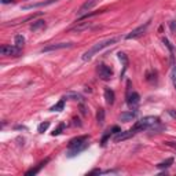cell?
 Returning <instances> with one entry per match:
<instances>
[{"mask_svg": "<svg viewBox=\"0 0 176 176\" xmlns=\"http://www.w3.org/2000/svg\"><path fill=\"white\" fill-rule=\"evenodd\" d=\"M48 127H50V123H48V121H44V123H41L40 125H39L37 131H39L40 133H44V132H46V131L48 129Z\"/></svg>", "mask_w": 176, "mask_h": 176, "instance_id": "obj_22", "label": "cell"}, {"mask_svg": "<svg viewBox=\"0 0 176 176\" xmlns=\"http://www.w3.org/2000/svg\"><path fill=\"white\" fill-rule=\"evenodd\" d=\"M19 48H17L15 46H2L0 48V53L2 55H7V57H11V55H18L19 54Z\"/></svg>", "mask_w": 176, "mask_h": 176, "instance_id": "obj_10", "label": "cell"}, {"mask_svg": "<svg viewBox=\"0 0 176 176\" xmlns=\"http://www.w3.org/2000/svg\"><path fill=\"white\" fill-rule=\"evenodd\" d=\"M118 41V37H112V39H106V40H102V41H99V43H96L94 44L91 48H89L88 51H85L84 54H83V57H81V59L84 61V62H87L89 61L92 57H94L95 54H98L99 51H102L103 48H106V47H109V46H112V44H114Z\"/></svg>", "mask_w": 176, "mask_h": 176, "instance_id": "obj_2", "label": "cell"}, {"mask_svg": "<svg viewBox=\"0 0 176 176\" xmlns=\"http://www.w3.org/2000/svg\"><path fill=\"white\" fill-rule=\"evenodd\" d=\"M163 41H164V44H165V46H167L168 48H169V53H171V58H172V59H173V47L171 46L169 40H168V39H163Z\"/></svg>", "mask_w": 176, "mask_h": 176, "instance_id": "obj_23", "label": "cell"}, {"mask_svg": "<svg viewBox=\"0 0 176 176\" xmlns=\"http://www.w3.org/2000/svg\"><path fill=\"white\" fill-rule=\"evenodd\" d=\"M110 131H112V133H120V132H121V129H120V127H113V128L112 129H110Z\"/></svg>", "mask_w": 176, "mask_h": 176, "instance_id": "obj_27", "label": "cell"}, {"mask_svg": "<svg viewBox=\"0 0 176 176\" xmlns=\"http://www.w3.org/2000/svg\"><path fill=\"white\" fill-rule=\"evenodd\" d=\"M96 121L99 125H103V123H105V110L103 109H99L96 113Z\"/></svg>", "mask_w": 176, "mask_h": 176, "instance_id": "obj_20", "label": "cell"}, {"mask_svg": "<svg viewBox=\"0 0 176 176\" xmlns=\"http://www.w3.org/2000/svg\"><path fill=\"white\" fill-rule=\"evenodd\" d=\"M43 28H46V21L39 19V21H36V22H33L32 25H30V30H32V32H37L39 29H43Z\"/></svg>", "mask_w": 176, "mask_h": 176, "instance_id": "obj_14", "label": "cell"}, {"mask_svg": "<svg viewBox=\"0 0 176 176\" xmlns=\"http://www.w3.org/2000/svg\"><path fill=\"white\" fill-rule=\"evenodd\" d=\"M114 99H116V95H114V91L112 88L106 87L105 88V101L108 105H113L114 103Z\"/></svg>", "mask_w": 176, "mask_h": 176, "instance_id": "obj_12", "label": "cell"}, {"mask_svg": "<svg viewBox=\"0 0 176 176\" xmlns=\"http://www.w3.org/2000/svg\"><path fill=\"white\" fill-rule=\"evenodd\" d=\"M173 164V158H167L165 161H163V163H160V164H157V168L158 169H165V168H169L171 165Z\"/></svg>", "mask_w": 176, "mask_h": 176, "instance_id": "obj_17", "label": "cell"}, {"mask_svg": "<svg viewBox=\"0 0 176 176\" xmlns=\"http://www.w3.org/2000/svg\"><path fill=\"white\" fill-rule=\"evenodd\" d=\"M139 131H140V129L138 128L136 125H133L132 128H131V129H128V131H125V132H123V131H121V132H120V133H117V136L114 138V142H117V143H118V142H121V140L129 139L131 136L136 135V133L139 132Z\"/></svg>", "mask_w": 176, "mask_h": 176, "instance_id": "obj_4", "label": "cell"}, {"mask_svg": "<svg viewBox=\"0 0 176 176\" xmlns=\"http://www.w3.org/2000/svg\"><path fill=\"white\" fill-rule=\"evenodd\" d=\"M136 114H138V112L136 110H129V112H124L120 114V120H121L123 123H129V121H132V120H135L136 118Z\"/></svg>", "mask_w": 176, "mask_h": 176, "instance_id": "obj_11", "label": "cell"}, {"mask_svg": "<svg viewBox=\"0 0 176 176\" xmlns=\"http://www.w3.org/2000/svg\"><path fill=\"white\" fill-rule=\"evenodd\" d=\"M14 44H15V47H17V48L22 50L23 44H25V37H23L22 34H17L15 39H14Z\"/></svg>", "mask_w": 176, "mask_h": 176, "instance_id": "obj_16", "label": "cell"}, {"mask_svg": "<svg viewBox=\"0 0 176 176\" xmlns=\"http://www.w3.org/2000/svg\"><path fill=\"white\" fill-rule=\"evenodd\" d=\"M98 76L102 78V80H110L112 76H113V70L109 66H106V65L102 63L98 66Z\"/></svg>", "mask_w": 176, "mask_h": 176, "instance_id": "obj_9", "label": "cell"}, {"mask_svg": "<svg viewBox=\"0 0 176 176\" xmlns=\"http://www.w3.org/2000/svg\"><path fill=\"white\" fill-rule=\"evenodd\" d=\"M88 136L84 135V136H78V138H74L69 142V146H68V156L69 157H74L77 156L78 153L84 151L85 149L88 147Z\"/></svg>", "mask_w": 176, "mask_h": 176, "instance_id": "obj_1", "label": "cell"}, {"mask_svg": "<svg viewBox=\"0 0 176 176\" xmlns=\"http://www.w3.org/2000/svg\"><path fill=\"white\" fill-rule=\"evenodd\" d=\"M72 46H73V43H57V44H50V46L41 48L40 53H50V51L63 50V48H70Z\"/></svg>", "mask_w": 176, "mask_h": 176, "instance_id": "obj_8", "label": "cell"}, {"mask_svg": "<svg viewBox=\"0 0 176 176\" xmlns=\"http://www.w3.org/2000/svg\"><path fill=\"white\" fill-rule=\"evenodd\" d=\"M171 78H172V84H173V87L176 89V65L172 69V73H171Z\"/></svg>", "mask_w": 176, "mask_h": 176, "instance_id": "obj_24", "label": "cell"}, {"mask_svg": "<svg viewBox=\"0 0 176 176\" xmlns=\"http://www.w3.org/2000/svg\"><path fill=\"white\" fill-rule=\"evenodd\" d=\"M65 99H73V101H83V96L80 94H77V92H68L66 95H65Z\"/></svg>", "mask_w": 176, "mask_h": 176, "instance_id": "obj_18", "label": "cell"}, {"mask_svg": "<svg viewBox=\"0 0 176 176\" xmlns=\"http://www.w3.org/2000/svg\"><path fill=\"white\" fill-rule=\"evenodd\" d=\"M3 4H8V3H14V0H0Z\"/></svg>", "mask_w": 176, "mask_h": 176, "instance_id": "obj_29", "label": "cell"}, {"mask_svg": "<svg viewBox=\"0 0 176 176\" xmlns=\"http://www.w3.org/2000/svg\"><path fill=\"white\" fill-rule=\"evenodd\" d=\"M168 113H169V114L173 117V118H176V113H175V112H172V110H168Z\"/></svg>", "mask_w": 176, "mask_h": 176, "instance_id": "obj_30", "label": "cell"}, {"mask_svg": "<svg viewBox=\"0 0 176 176\" xmlns=\"http://www.w3.org/2000/svg\"><path fill=\"white\" fill-rule=\"evenodd\" d=\"M140 102V95L138 94V92L132 91L131 92L128 89V92H127V103H128V106L131 109H135L138 105H139Z\"/></svg>", "mask_w": 176, "mask_h": 176, "instance_id": "obj_5", "label": "cell"}, {"mask_svg": "<svg viewBox=\"0 0 176 176\" xmlns=\"http://www.w3.org/2000/svg\"><path fill=\"white\" fill-rule=\"evenodd\" d=\"M149 25H150V21H147V22L144 23V25L138 26L136 29H133L132 32H129V33L125 36V39H127V40H131V39H138V37H140V36H142V34L147 30V28H149Z\"/></svg>", "mask_w": 176, "mask_h": 176, "instance_id": "obj_3", "label": "cell"}, {"mask_svg": "<svg viewBox=\"0 0 176 176\" xmlns=\"http://www.w3.org/2000/svg\"><path fill=\"white\" fill-rule=\"evenodd\" d=\"M118 59L123 62V72H121V77H123L124 73L127 72V69H128V57L124 53H118Z\"/></svg>", "mask_w": 176, "mask_h": 176, "instance_id": "obj_13", "label": "cell"}, {"mask_svg": "<svg viewBox=\"0 0 176 176\" xmlns=\"http://www.w3.org/2000/svg\"><path fill=\"white\" fill-rule=\"evenodd\" d=\"M98 2L99 0H85L84 2V4H83L80 8H78V11H77V15H85V14H88V11H91L94 7L98 4Z\"/></svg>", "mask_w": 176, "mask_h": 176, "instance_id": "obj_6", "label": "cell"}, {"mask_svg": "<svg viewBox=\"0 0 176 176\" xmlns=\"http://www.w3.org/2000/svg\"><path fill=\"white\" fill-rule=\"evenodd\" d=\"M63 128H65V124H59V127H58V128H57V129H55L54 132H53V136L59 135V133L62 132V129H63Z\"/></svg>", "mask_w": 176, "mask_h": 176, "instance_id": "obj_25", "label": "cell"}, {"mask_svg": "<svg viewBox=\"0 0 176 176\" xmlns=\"http://www.w3.org/2000/svg\"><path fill=\"white\" fill-rule=\"evenodd\" d=\"M110 135H112V131H108V132L105 133V136H103V139H102V146H105L106 142H108V139L110 138Z\"/></svg>", "mask_w": 176, "mask_h": 176, "instance_id": "obj_26", "label": "cell"}, {"mask_svg": "<svg viewBox=\"0 0 176 176\" xmlns=\"http://www.w3.org/2000/svg\"><path fill=\"white\" fill-rule=\"evenodd\" d=\"M63 108H65V101H63V99H61L57 105H54L53 108H51V110H53V112H62Z\"/></svg>", "mask_w": 176, "mask_h": 176, "instance_id": "obj_21", "label": "cell"}, {"mask_svg": "<svg viewBox=\"0 0 176 176\" xmlns=\"http://www.w3.org/2000/svg\"><path fill=\"white\" fill-rule=\"evenodd\" d=\"M59 2V0H43V2H36V3H29V4H23L22 10H33V8H39V7H46L50 4Z\"/></svg>", "mask_w": 176, "mask_h": 176, "instance_id": "obj_7", "label": "cell"}, {"mask_svg": "<svg viewBox=\"0 0 176 176\" xmlns=\"http://www.w3.org/2000/svg\"><path fill=\"white\" fill-rule=\"evenodd\" d=\"M165 144H167V146H169V147H172L173 150H176V142H165Z\"/></svg>", "mask_w": 176, "mask_h": 176, "instance_id": "obj_28", "label": "cell"}, {"mask_svg": "<svg viewBox=\"0 0 176 176\" xmlns=\"http://www.w3.org/2000/svg\"><path fill=\"white\" fill-rule=\"evenodd\" d=\"M47 163H48V158H46V160H44V161H41V163H40L39 165H37L36 168H32V169H30V171H28V172H26V176H30V175H36L37 172H39V171H40L41 168H43V167H44V165H46Z\"/></svg>", "mask_w": 176, "mask_h": 176, "instance_id": "obj_15", "label": "cell"}, {"mask_svg": "<svg viewBox=\"0 0 176 176\" xmlns=\"http://www.w3.org/2000/svg\"><path fill=\"white\" fill-rule=\"evenodd\" d=\"M91 26V22H84V23H77L74 28H72V30H74V32H81V30L87 29V28Z\"/></svg>", "mask_w": 176, "mask_h": 176, "instance_id": "obj_19", "label": "cell"}]
</instances>
